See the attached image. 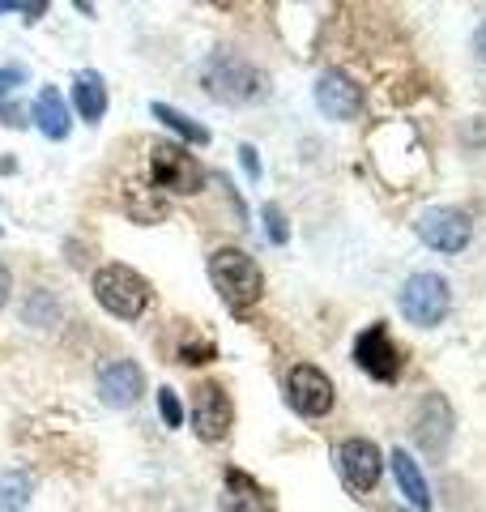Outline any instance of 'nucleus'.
<instances>
[{"label": "nucleus", "mask_w": 486, "mask_h": 512, "mask_svg": "<svg viewBox=\"0 0 486 512\" xmlns=\"http://www.w3.org/2000/svg\"><path fill=\"white\" fill-rule=\"evenodd\" d=\"M209 278H214L222 303H226V308H231L235 316H248L256 303H261L265 278H261V265H256L248 252H239V248H218L214 256H209Z\"/></svg>", "instance_id": "obj_1"}, {"label": "nucleus", "mask_w": 486, "mask_h": 512, "mask_svg": "<svg viewBox=\"0 0 486 512\" xmlns=\"http://www.w3.org/2000/svg\"><path fill=\"white\" fill-rule=\"evenodd\" d=\"M90 286H94V299L103 303V312L120 316V320H137L150 308V282L128 265H103Z\"/></svg>", "instance_id": "obj_2"}, {"label": "nucleus", "mask_w": 486, "mask_h": 512, "mask_svg": "<svg viewBox=\"0 0 486 512\" xmlns=\"http://www.w3.org/2000/svg\"><path fill=\"white\" fill-rule=\"evenodd\" d=\"M150 175L158 188L175 192V197H192L205 188V167L175 141H154L150 146Z\"/></svg>", "instance_id": "obj_3"}, {"label": "nucleus", "mask_w": 486, "mask_h": 512, "mask_svg": "<svg viewBox=\"0 0 486 512\" xmlns=\"http://www.w3.org/2000/svg\"><path fill=\"white\" fill-rule=\"evenodd\" d=\"M397 303H401V316L410 320V325L431 329V325H440V320L448 316L452 291H448V282L440 274H414V278H405Z\"/></svg>", "instance_id": "obj_4"}, {"label": "nucleus", "mask_w": 486, "mask_h": 512, "mask_svg": "<svg viewBox=\"0 0 486 512\" xmlns=\"http://www.w3.org/2000/svg\"><path fill=\"white\" fill-rule=\"evenodd\" d=\"M265 77L252 69L248 60H239V56H214L205 64V86L214 99H226V103H248L256 99L265 86Z\"/></svg>", "instance_id": "obj_5"}, {"label": "nucleus", "mask_w": 486, "mask_h": 512, "mask_svg": "<svg viewBox=\"0 0 486 512\" xmlns=\"http://www.w3.org/2000/svg\"><path fill=\"white\" fill-rule=\"evenodd\" d=\"M231 419H235L231 397H226L218 380H205L192 389V427H197L201 440H209V444L222 440L226 431H231Z\"/></svg>", "instance_id": "obj_6"}, {"label": "nucleus", "mask_w": 486, "mask_h": 512, "mask_svg": "<svg viewBox=\"0 0 486 512\" xmlns=\"http://www.w3.org/2000/svg\"><path fill=\"white\" fill-rule=\"evenodd\" d=\"M354 363L380 384L401 376V350L393 338H388L384 325H371L367 333H359V342H354Z\"/></svg>", "instance_id": "obj_7"}, {"label": "nucleus", "mask_w": 486, "mask_h": 512, "mask_svg": "<svg viewBox=\"0 0 486 512\" xmlns=\"http://www.w3.org/2000/svg\"><path fill=\"white\" fill-rule=\"evenodd\" d=\"M286 397H290V406H295L299 414L320 419V414L333 410V380L324 376L320 367L299 363L295 372H290V380H286Z\"/></svg>", "instance_id": "obj_8"}, {"label": "nucleus", "mask_w": 486, "mask_h": 512, "mask_svg": "<svg viewBox=\"0 0 486 512\" xmlns=\"http://www.w3.org/2000/svg\"><path fill=\"white\" fill-rule=\"evenodd\" d=\"M418 239L435 252H461L469 244V218L448 205H435V210L418 214Z\"/></svg>", "instance_id": "obj_9"}, {"label": "nucleus", "mask_w": 486, "mask_h": 512, "mask_svg": "<svg viewBox=\"0 0 486 512\" xmlns=\"http://www.w3.org/2000/svg\"><path fill=\"white\" fill-rule=\"evenodd\" d=\"M337 466H342V478L354 491H371L380 483V470H384V457L371 440H342L337 444Z\"/></svg>", "instance_id": "obj_10"}, {"label": "nucleus", "mask_w": 486, "mask_h": 512, "mask_svg": "<svg viewBox=\"0 0 486 512\" xmlns=\"http://www.w3.org/2000/svg\"><path fill=\"white\" fill-rule=\"evenodd\" d=\"M99 393H103V402L107 406H133L141 402V393H145V376H141V367L133 359H111L99 367Z\"/></svg>", "instance_id": "obj_11"}, {"label": "nucleus", "mask_w": 486, "mask_h": 512, "mask_svg": "<svg viewBox=\"0 0 486 512\" xmlns=\"http://www.w3.org/2000/svg\"><path fill=\"white\" fill-rule=\"evenodd\" d=\"M359 103H363V94H359V86H354L346 73H337V69L320 73V82H316V107L329 120H354V116H359Z\"/></svg>", "instance_id": "obj_12"}, {"label": "nucleus", "mask_w": 486, "mask_h": 512, "mask_svg": "<svg viewBox=\"0 0 486 512\" xmlns=\"http://www.w3.org/2000/svg\"><path fill=\"white\" fill-rule=\"evenodd\" d=\"M222 512H269V495L256 487V478H248L243 470H226Z\"/></svg>", "instance_id": "obj_13"}, {"label": "nucleus", "mask_w": 486, "mask_h": 512, "mask_svg": "<svg viewBox=\"0 0 486 512\" xmlns=\"http://www.w3.org/2000/svg\"><path fill=\"white\" fill-rule=\"evenodd\" d=\"M35 124H39V133L43 137H52V141H64L69 137V103H64V94L47 86L39 99H35Z\"/></svg>", "instance_id": "obj_14"}, {"label": "nucleus", "mask_w": 486, "mask_h": 512, "mask_svg": "<svg viewBox=\"0 0 486 512\" xmlns=\"http://www.w3.org/2000/svg\"><path fill=\"white\" fill-rule=\"evenodd\" d=\"M73 107H77V116L86 120V124H99L103 120V111H107V86H103L99 73H81L77 82H73Z\"/></svg>", "instance_id": "obj_15"}, {"label": "nucleus", "mask_w": 486, "mask_h": 512, "mask_svg": "<svg viewBox=\"0 0 486 512\" xmlns=\"http://www.w3.org/2000/svg\"><path fill=\"white\" fill-rule=\"evenodd\" d=\"M393 474L401 483V495L410 500L414 508H431V491H427V478L418 470V461L405 453V448H393Z\"/></svg>", "instance_id": "obj_16"}, {"label": "nucleus", "mask_w": 486, "mask_h": 512, "mask_svg": "<svg viewBox=\"0 0 486 512\" xmlns=\"http://www.w3.org/2000/svg\"><path fill=\"white\" fill-rule=\"evenodd\" d=\"M150 111H154V120H162L167 128H175V133L188 137L192 146H205V141H209V128H201L197 120H188L184 111H175V107H167V103H154Z\"/></svg>", "instance_id": "obj_17"}, {"label": "nucleus", "mask_w": 486, "mask_h": 512, "mask_svg": "<svg viewBox=\"0 0 486 512\" xmlns=\"http://www.w3.org/2000/svg\"><path fill=\"white\" fill-rule=\"evenodd\" d=\"M30 500V478L26 474H5L0 478V512H22Z\"/></svg>", "instance_id": "obj_18"}, {"label": "nucleus", "mask_w": 486, "mask_h": 512, "mask_svg": "<svg viewBox=\"0 0 486 512\" xmlns=\"http://www.w3.org/2000/svg\"><path fill=\"white\" fill-rule=\"evenodd\" d=\"M158 410H162V423L167 427L184 423V406H180V397H175V389H158Z\"/></svg>", "instance_id": "obj_19"}, {"label": "nucleus", "mask_w": 486, "mask_h": 512, "mask_svg": "<svg viewBox=\"0 0 486 512\" xmlns=\"http://www.w3.org/2000/svg\"><path fill=\"white\" fill-rule=\"evenodd\" d=\"M265 231L273 244H286L290 231H286V218H282V205H265Z\"/></svg>", "instance_id": "obj_20"}, {"label": "nucleus", "mask_w": 486, "mask_h": 512, "mask_svg": "<svg viewBox=\"0 0 486 512\" xmlns=\"http://www.w3.org/2000/svg\"><path fill=\"white\" fill-rule=\"evenodd\" d=\"M26 82V69L22 64H5V69H0V99H5L9 90H18Z\"/></svg>", "instance_id": "obj_21"}, {"label": "nucleus", "mask_w": 486, "mask_h": 512, "mask_svg": "<svg viewBox=\"0 0 486 512\" xmlns=\"http://www.w3.org/2000/svg\"><path fill=\"white\" fill-rule=\"evenodd\" d=\"M239 158H243V167H248V175H261V158H256L252 146H239Z\"/></svg>", "instance_id": "obj_22"}, {"label": "nucleus", "mask_w": 486, "mask_h": 512, "mask_svg": "<svg viewBox=\"0 0 486 512\" xmlns=\"http://www.w3.org/2000/svg\"><path fill=\"white\" fill-rule=\"evenodd\" d=\"M9 291H13V278H9V269L0 265V308H5V303H9Z\"/></svg>", "instance_id": "obj_23"}, {"label": "nucleus", "mask_w": 486, "mask_h": 512, "mask_svg": "<svg viewBox=\"0 0 486 512\" xmlns=\"http://www.w3.org/2000/svg\"><path fill=\"white\" fill-rule=\"evenodd\" d=\"M474 52H478V56L486 60V22L478 26V35H474Z\"/></svg>", "instance_id": "obj_24"}, {"label": "nucleus", "mask_w": 486, "mask_h": 512, "mask_svg": "<svg viewBox=\"0 0 486 512\" xmlns=\"http://www.w3.org/2000/svg\"><path fill=\"white\" fill-rule=\"evenodd\" d=\"M5 9H13V0H0V13H5Z\"/></svg>", "instance_id": "obj_25"}]
</instances>
